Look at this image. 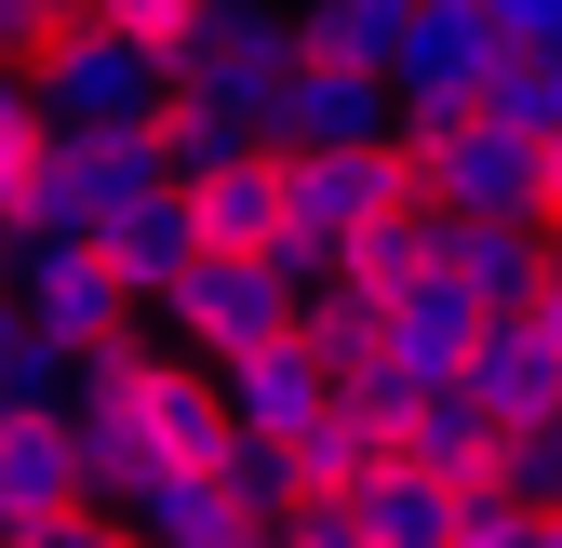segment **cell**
Instances as JSON below:
<instances>
[{
	"label": "cell",
	"mask_w": 562,
	"mask_h": 548,
	"mask_svg": "<svg viewBox=\"0 0 562 548\" xmlns=\"http://www.w3.org/2000/svg\"><path fill=\"white\" fill-rule=\"evenodd\" d=\"M81 429H94V482H108V495L161 482V468H228V442H241L228 375L201 388L188 362L134 349V334H108V349L81 362Z\"/></svg>",
	"instance_id": "obj_1"
},
{
	"label": "cell",
	"mask_w": 562,
	"mask_h": 548,
	"mask_svg": "<svg viewBox=\"0 0 562 548\" xmlns=\"http://www.w3.org/2000/svg\"><path fill=\"white\" fill-rule=\"evenodd\" d=\"M389 215H442L415 134H362V148H295V267L335 282L348 241H375Z\"/></svg>",
	"instance_id": "obj_2"
},
{
	"label": "cell",
	"mask_w": 562,
	"mask_h": 548,
	"mask_svg": "<svg viewBox=\"0 0 562 548\" xmlns=\"http://www.w3.org/2000/svg\"><path fill=\"white\" fill-rule=\"evenodd\" d=\"M415 161H429L442 215H536L549 228V134H522L509 107H402Z\"/></svg>",
	"instance_id": "obj_3"
},
{
	"label": "cell",
	"mask_w": 562,
	"mask_h": 548,
	"mask_svg": "<svg viewBox=\"0 0 562 548\" xmlns=\"http://www.w3.org/2000/svg\"><path fill=\"white\" fill-rule=\"evenodd\" d=\"M295 54H308V0H215V14H201V41L175 54V81L228 94V107L268 134V94L295 81Z\"/></svg>",
	"instance_id": "obj_4"
},
{
	"label": "cell",
	"mask_w": 562,
	"mask_h": 548,
	"mask_svg": "<svg viewBox=\"0 0 562 548\" xmlns=\"http://www.w3.org/2000/svg\"><path fill=\"white\" fill-rule=\"evenodd\" d=\"M14 295L67 334V349H108V334L121 321H148V308H134V282H121V267H108V241L94 228H14Z\"/></svg>",
	"instance_id": "obj_5"
},
{
	"label": "cell",
	"mask_w": 562,
	"mask_h": 548,
	"mask_svg": "<svg viewBox=\"0 0 562 548\" xmlns=\"http://www.w3.org/2000/svg\"><path fill=\"white\" fill-rule=\"evenodd\" d=\"M308 295H295V267H268V254H201L188 282H175V349H201V362H241V349H268L281 321H295Z\"/></svg>",
	"instance_id": "obj_6"
},
{
	"label": "cell",
	"mask_w": 562,
	"mask_h": 548,
	"mask_svg": "<svg viewBox=\"0 0 562 548\" xmlns=\"http://www.w3.org/2000/svg\"><path fill=\"white\" fill-rule=\"evenodd\" d=\"M81 495H108V482H94V429H81V401L0 415V535H27V522L81 509Z\"/></svg>",
	"instance_id": "obj_7"
},
{
	"label": "cell",
	"mask_w": 562,
	"mask_h": 548,
	"mask_svg": "<svg viewBox=\"0 0 562 548\" xmlns=\"http://www.w3.org/2000/svg\"><path fill=\"white\" fill-rule=\"evenodd\" d=\"M402 81L389 67H348V54H295V81L268 94V148L295 161V148H362V134H389Z\"/></svg>",
	"instance_id": "obj_8"
},
{
	"label": "cell",
	"mask_w": 562,
	"mask_h": 548,
	"mask_svg": "<svg viewBox=\"0 0 562 548\" xmlns=\"http://www.w3.org/2000/svg\"><path fill=\"white\" fill-rule=\"evenodd\" d=\"M27 81H41V107H54V121H81V134H108V121H148L175 67H161V54H134L121 27H81V41H54V54L27 67Z\"/></svg>",
	"instance_id": "obj_9"
},
{
	"label": "cell",
	"mask_w": 562,
	"mask_h": 548,
	"mask_svg": "<svg viewBox=\"0 0 562 548\" xmlns=\"http://www.w3.org/2000/svg\"><path fill=\"white\" fill-rule=\"evenodd\" d=\"M188 215H201L215 254L295 267V161H281V148H241V161H215V174H188ZM295 282H308V267H295Z\"/></svg>",
	"instance_id": "obj_10"
},
{
	"label": "cell",
	"mask_w": 562,
	"mask_h": 548,
	"mask_svg": "<svg viewBox=\"0 0 562 548\" xmlns=\"http://www.w3.org/2000/svg\"><path fill=\"white\" fill-rule=\"evenodd\" d=\"M496 67H509L496 0H429L415 41H402V107H482V94H496Z\"/></svg>",
	"instance_id": "obj_11"
},
{
	"label": "cell",
	"mask_w": 562,
	"mask_h": 548,
	"mask_svg": "<svg viewBox=\"0 0 562 548\" xmlns=\"http://www.w3.org/2000/svg\"><path fill=\"white\" fill-rule=\"evenodd\" d=\"M469 388H482V415H496L509 442H549L562 429V349L536 334V308H496V321H482Z\"/></svg>",
	"instance_id": "obj_12"
},
{
	"label": "cell",
	"mask_w": 562,
	"mask_h": 548,
	"mask_svg": "<svg viewBox=\"0 0 562 548\" xmlns=\"http://www.w3.org/2000/svg\"><path fill=\"white\" fill-rule=\"evenodd\" d=\"M228 375V415L241 429H308L322 401H335V362H322V334H308V308L268 334V349H241V362H215Z\"/></svg>",
	"instance_id": "obj_13"
},
{
	"label": "cell",
	"mask_w": 562,
	"mask_h": 548,
	"mask_svg": "<svg viewBox=\"0 0 562 548\" xmlns=\"http://www.w3.org/2000/svg\"><path fill=\"white\" fill-rule=\"evenodd\" d=\"M94 241H108V267L134 282V308H175V282H188L201 254H215V241H201V215H188V187H148V201H121V215H108Z\"/></svg>",
	"instance_id": "obj_14"
},
{
	"label": "cell",
	"mask_w": 562,
	"mask_h": 548,
	"mask_svg": "<svg viewBox=\"0 0 562 548\" xmlns=\"http://www.w3.org/2000/svg\"><path fill=\"white\" fill-rule=\"evenodd\" d=\"M549 254H562V228H536V215H442V267L482 308H536Z\"/></svg>",
	"instance_id": "obj_15"
},
{
	"label": "cell",
	"mask_w": 562,
	"mask_h": 548,
	"mask_svg": "<svg viewBox=\"0 0 562 548\" xmlns=\"http://www.w3.org/2000/svg\"><path fill=\"white\" fill-rule=\"evenodd\" d=\"M482 321H496V308H482V295L456 282V267H415V282L389 295V349H402L415 375H469V349H482Z\"/></svg>",
	"instance_id": "obj_16"
},
{
	"label": "cell",
	"mask_w": 562,
	"mask_h": 548,
	"mask_svg": "<svg viewBox=\"0 0 562 548\" xmlns=\"http://www.w3.org/2000/svg\"><path fill=\"white\" fill-rule=\"evenodd\" d=\"M121 509L148 522V548H241L255 535V509H241L228 468H161V482H134Z\"/></svg>",
	"instance_id": "obj_17"
},
{
	"label": "cell",
	"mask_w": 562,
	"mask_h": 548,
	"mask_svg": "<svg viewBox=\"0 0 562 548\" xmlns=\"http://www.w3.org/2000/svg\"><path fill=\"white\" fill-rule=\"evenodd\" d=\"M362 535H375V548H456V535H469V495L442 482V468L389 455L375 482H362Z\"/></svg>",
	"instance_id": "obj_18"
},
{
	"label": "cell",
	"mask_w": 562,
	"mask_h": 548,
	"mask_svg": "<svg viewBox=\"0 0 562 548\" xmlns=\"http://www.w3.org/2000/svg\"><path fill=\"white\" fill-rule=\"evenodd\" d=\"M41 401H81V349L27 295H0V415H41Z\"/></svg>",
	"instance_id": "obj_19"
},
{
	"label": "cell",
	"mask_w": 562,
	"mask_h": 548,
	"mask_svg": "<svg viewBox=\"0 0 562 548\" xmlns=\"http://www.w3.org/2000/svg\"><path fill=\"white\" fill-rule=\"evenodd\" d=\"M148 121H161V161H175V174H215V161L268 148V134H255L228 94H201V81H161V107H148Z\"/></svg>",
	"instance_id": "obj_20"
},
{
	"label": "cell",
	"mask_w": 562,
	"mask_h": 548,
	"mask_svg": "<svg viewBox=\"0 0 562 548\" xmlns=\"http://www.w3.org/2000/svg\"><path fill=\"white\" fill-rule=\"evenodd\" d=\"M429 0H308V54H348V67H389L402 81V41Z\"/></svg>",
	"instance_id": "obj_21"
},
{
	"label": "cell",
	"mask_w": 562,
	"mask_h": 548,
	"mask_svg": "<svg viewBox=\"0 0 562 548\" xmlns=\"http://www.w3.org/2000/svg\"><path fill=\"white\" fill-rule=\"evenodd\" d=\"M41 148H54V107H41V81H27V67H0V228H27Z\"/></svg>",
	"instance_id": "obj_22"
},
{
	"label": "cell",
	"mask_w": 562,
	"mask_h": 548,
	"mask_svg": "<svg viewBox=\"0 0 562 548\" xmlns=\"http://www.w3.org/2000/svg\"><path fill=\"white\" fill-rule=\"evenodd\" d=\"M0 548H148V522H134L121 495H81V509H54L27 535H0Z\"/></svg>",
	"instance_id": "obj_23"
},
{
	"label": "cell",
	"mask_w": 562,
	"mask_h": 548,
	"mask_svg": "<svg viewBox=\"0 0 562 548\" xmlns=\"http://www.w3.org/2000/svg\"><path fill=\"white\" fill-rule=\"evenodd\" d=\"M201 14H215V0H94V27H121L134 54H161V67L201 41Z\"/></svg>",
	"instance_id": "obj_24"
},
{
	"label": "cell",
	"mask_w": 562,
	"mask_h": 548,
	"mask_svg": "<svg viewBox=\"0 0 562 548\" xmlns=\"http://www.w3.org/2000/svg\"><path fill=\"white\" fill-rule=\"evenodd\" d=\"M94 0H0V67H41L54 41H81Z\"/></svg>",
	"instance_id": "obj_25"
},
{
	"label": "cell",
	"mask_w": 562,
	"mask_h": 548,
	"mask_svg": "<svg viewBox=\"0 0 562 548\" xmlns=\"http://www.w3.org/2000/svg\"><path fill=\"white\" fill-rule=\"evenodd\" d=\"M456 548H549V509L536 495H469V535Z\"/></svg>",
	"instance_id": "obj_26"
},
{
	"label": "cell",
	"mask_w": 562,
	"mask_h": 548,
	"mask_svg": "<svg viewBox=\"0 0 562 548\" xmlns=\"http://www.w3.org/2000/svg\"><path fill=\"white\" fill-rule=\"evenodd\" d=\"M496 27H509V41H536V54H549V41H562V0H496Z\"/></svg>",
	"instance_id": "obj_27"
},
{
	"label": "cell",
	"mask_w": 562,
	"mask_h": 548,
	"mask_svg": "<svg viewBox=\"0 0 562 548\" xmlns=\"http://www.w3.org/2000/svg\"><path fill=\"white\" fill-rule=\"evenodd\" d=\"M536 334L562 349V254H549V282H536Z\"/></svg>",
	"instance_id": "obj_28"
},
{
	"label": "cell",
	"mask_w": 562,
	"mask_h": 548,
	"mask_svg": "<svg viewBox=\"0 0 562 548\" xmlns=\"http://www.w3.org/2000/svg\"><path fill=\"white\" fill-rule=\"evenodd\" d=\"M549 228H562V134H549Z\"/></svg>",
	"instance_id": "obj_29"
},
{
	"label": "cell",
	"mask_w": 562,
	"mask_h": 548,
	"mask_svg": "<svg viewBox=\"0 0 562 548\" xmlns=\"http://www.w3.org/2000/svg\"><path fill=\"white\" fill-rule=\"evenodd\" d=\"M241 548H295V535H281V522H255V535H241Z\"/></svg>",
	"instance_id": "obj_30"
},
{
	"label": "cell",
	"mask_w": 562,
	"mask_h": 548,
	"mask_svg": "<svg viewBox=\"0 0 562 548\" xmlns=\"http://www.w3.org/2000/svg\"><path fill=\"white\" fill-rule=\"evenodd\" d=\"M0 295H14V228H0Z\"/></svg>",
	"instance_id": "obj_31"
}]
</instances>
